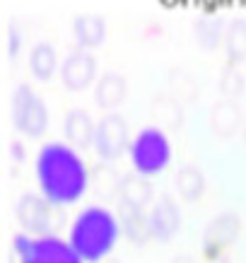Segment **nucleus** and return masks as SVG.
Listing matches in <instances>:
<instances>
[{
	"label": "nucleus",
	"mask_w": 246,
	"mask_h": 263,
	"mask_svg": "<svg viewBox=\"0 0 246 263\" xmlns=\"http://www.w3.org/2000/svg\"><path fill=\"white\" fill-rule=\"evenodd\" d=\"M39 191L56 205L78 203L89 186V172L70 143H46L36 155Z\"/></svg>",
	"instance_id": "nucleus-1"
},
{
	"label": "nucleus",
	"mask_w": 246,
	"mask_h": 263,
	"mask_svg": "<svg viewBox=\"0 0 246 263\" xmlns=\"http://www.w3.org/2000/svg\"><path fill=\"white\" fill-rule=\"evenodd\" d=\"M121 237L119 215L104 205H87L70 224L68 241L85 263H102Z\"/></svg>",
	"instance_id": "nucleus-2"
},
{
	"label": "nucleus",
	"mask_w": 246,
	"mask_h": 263,
	"mask_svg": "<svg viewBox=\"0 0 246 263\" xmlns=\"http://www.w3.org/2000/svg\"><path fill=\"white\" fill-rule=\"evenodd\" d=\"M128 160L138 174L155 176L164 172L172 160V143H169L164 128L145 126L140 128L128 147Z\"/></svg>",
	"instance_id": "nucleus-3"
},
{
	"label": "nucleus",
	"mask_w": 246,
	"mask_h": 263,
	"mask_svg": "<svg viewBox=\"0 0 246 263\" xmlns=\"http://www.w3.org/2000/svg\"><path fill=\"white\" fill-rule=\"evenodd\" d=\"M61 208L63 205H56L44 193L39 196V193L27 191L17 200L15 217L24 232H29L34 237H46V234H56L61 230V224L65 222Z\"/></svg>",
	"instance_id": "nucleus-4"
},
{
	"label": "nucleus",
	"mask_w": 246,
	"mask_h": 263,
	"mask_svg": "<svg viewBox=\"0 0 246 263\" xmlns=\"http://www.w3.org/2000/svg\"><path fill=\"white\" fill-rule=\"evenodd\" d=\"M12 249L20 256V263H85L70 241L58 239L56 234L34 237L29 232L15 234Z\"/></svg>",
	"instance_id": "nucleus-5"
},
{
	"label": "nucleus",
	"mask_w": 246,
	"mask_h": 263,
	"mask_svg": "<svg viewBox=\"0 0 246 263\" xmlns=\"http://www.w3.org/2000/svg\"><path fill=\"white\" fill-rule=\"evenodd\" d=\"M12 126L27 138H39L48 128V106L27 82L12 92Z\"/></svg>",
	"instance_id": "nucleus-6"
},
{
	"label": "nucleus",
	"mask_w": 246,
	"mask_h": 263,
	"mask_svg": "<svg viewBox=\"0 0 246 263\" xmlns=\"http://www.w3.org/2000/svg\"><path fill=\"white\" fill-rule=\"evenodd\" d=\"M130 133H128V123L126 119L116 111H106L102 119L97 121V130H94V147L99 160L102 162H116L123 155H128L130 147Z\"/></svg>",
	"instance_id": "nucleus-7"
},
{
	"label": "nucleus",
	"mask_w": 246,
	"mask_h": 263,
	"mask_svg": "<svg viewBox=\"0 0 246 263\" xmlns=\"http://www.w3.org/2000/svg\"><path fill=\"white\" fill-rule=\"evenodd\" d=\"M239 232H241V222L237 213H222L215 217L203 232V254L207 261L220 258L237 241Z\"/></svg>",
	"instance_id": "nucleus-8"
},
{
	"label": "nucleus",
	"mask_w": 246,
	"mask_h": 263,
	"mask_svg": "<svg viewBox=\"0 0 246 263\" xmlns=\"http://www.w3.org/2000/svg\"><path fill=\"white\" fill-rule=\"evenodd\" d=\"M97 78V58L89 48L75 46L61 63V82L72 92L89 87Z\"/></svg>",
	"instance_id": "nucleus-9"
},
{
	"label": "nucleus",
	"mask_w": 246,
	"mask_h": 263,
	"mask_svg": "<svg viewBox=\"0 0 246 263\" xmlns=\"http://www.w3.org/2000/svg\"><path fill=\"white\" fill-rule=\"evenodd\" d=\"M147 217H150L152 239L157 241H169L181 227V213H179V205L172 196H159L155 200V205L150 208Z\"/></svg>",
	"instance_id": "nucleus-10"
},
{
	"label": "nucleus",
	"mask_w": 246,
	"mask_h": 263,
	"mask_svg": "<svg viewBox=\"0 0 246 263\" xmlns=\"http://www.w3.org/2000/svg\"><path fill=\"white\" fill-rule=\"evenodd\" d=\"M94 130H97V123L92 121V116L85 109H70V111L65 114L63 133H65V140L75 150L92 147L94 145Z\"/></svg>",
	"instance_id": "nucleus-11"
},
{
	"label": "nucleus",
	"mask_w": 246,
	"mask_h": 263,
	"mask_svg": "<svg viewBox=\"0 0 246 263\" xmlns=\"http://www.w3.org/2000/svg\"><path fill=\"white\" fill-rule=\"evenodd\" d=\"M119 222H121V234L130 244H145V241L152 239L150 217L145 213V208L130 205V203H119Z\"/></svg>",
	"instance_id": "nucleus-12"
},
{
	"label": "nucleus",
	"mask_w": 246,
	"mask_h": 263,
	"mask_svg": "<svg viewBox=\"0 0 246 263\" xmlns=\"http://www.w3.org/2000/svg\"><path fill=\"white\" fill-rule=\"evenodd\" d=\"M126 92H128L126 78H123L121 72L106 70V72H102V78L97 80L94 102H97V106H102L104 111H111V109H116V106L126 99Z\"/></svg>",
	"instance_id": "nucleus-13"
},
{
	"label": "nucleus",
	"mask_w": 246,
	"mask_h": 263,
	"mask_svg": "<svg viewBox=\"0 0 246 263\" xmlns=\"http://www.w3.org/2000/svg\"><path fill=\"white\" fill-rule=\"evenodd\" d=\"M72 34H75V44L80 48H99L106 39V22L102 15H78L72 20Z\"/></svg>",
	"instance_id": "nucleus-14"
},
{
	"label": "nucleus",
	"mask_w": 246,
	"mask_h": 263,
	"mask_svg": "<svg viewBox=\"0 0 246 263\" xmlns=\"http://www.w3.org/2000/svg\"><path fill=\"white\" fill-rule=\"evenodd\" d=\"M241 126V109L234 99H220L210 111V128L215 130V136L230 138L237 133V128Z\"/></svg>",
	"instance_id": "nucleus-15"
},
{
	"label": "nucleus",
	"mask_w": 246,
	"mask_h": 263,
	"mask_svg": "<svg viewBox=\"0 0 246 263\" xmlns=\"http://www.w3.org/2000/svg\"><path fill=\"white\" fill-rule=\"evenodd\" d=\"M155 198V189H152L150 179L145 174H123L119 186V203H130V205L145 208Z\"/></svg>",
	"instance_id": "nucleus-16"
},
{
	"label": "nucleus",
	"mask_w": 246,
	"mask_h": 263,
	"mask_svg": "<svg viewBox=\"0 0 246 263\" xmlns=\"http://www.w3.org/2000/svg\"><path fill=\"white\" fill-rule=\"evenodd\" d=\"M58 68V53L56 48L51 46L48 41H39L34 44L29 51V70L39 82H46L53 78V72Z\"/></svg>",
	"instance_id": "nucleus-17"
},
{
	"label": "nucleus",
	"mask_w": 246,
	"mask_h": 263,
	"mask_svg": "<svg viewBox=\"0 0 246 263\" xmlns=\"http://www.w3.org/2000/svg\"><path fill=\"white\" fill-rule=\"evenodd\" d=\"M174 183H176V191L181 196L183 200H198L203 196V189H205V176L200 172V167L196 164H181L179 172L174 176Z\"/></svg>",
	"instance_id": "nucleus-18"
},
{
	"label": "nucleus",
	"mask_w": 246,
	"mask_h": 263,
	"mask_svg": "<svg viewBox=\"0 0 246 263\" xmlns=\"http://www.w3.org/2000/svg\"><path fill=\"white\" fill-rule=\"evenodd\" d=\"M152 116L157 119L159 128H179L183 119V109L174 95H157L152 99Z\"/></svg>",
	"instance_id": "nucleus-19"
},
{
	"label": "nucleus",
	"mask_w": 246,
	"mask_h": 263,
	"mask_svg": "<svg viewBox=\"0 0 246 263\" xmlns=\"http://www.w3.org/2000/svg\"><path fill=\"white\" fill-rule=\"evenodd\" d=\"M196 39L203 48H217L220 44H224V32H227V24L220 20L217 15H203L196 22Z\"/></svg>",
	"instance_id": "nucleus-20"
},
{
	"label": "nucleus",
	"mask_w": 246,
	"mask_h": 263,
	"mask_svg": "<svg viewBox=\"0 0 246 263\" xmlns=\"http://www.w3.org/2000/svg\"><path fill=\"white\" fill-rule=\"evenodd\" d=\"M224 48H227L230 63H241V61H246V20L244 17H234L232 22H227Z\"/></svg>",
	"instance_id": "nucleus-21"
},
{
	"label": "nucleus",
	"mask_w": 246,
	"mask_h": 263,
	"mask_svg": "<svg viewBox=\"0 0 246 263\" xmlns=\"http://www.w3.org/2000/svg\"><path fill=\"white\" fill-rule=\"evenodd\" d=\"M121 176L123 174H116L111 162H102L94 169V191L102 198H116L119 196V186H121Z\"/></svg>",
	"instance_id": "nucleus-22"
},
{
	"label": "nucleus",
	"mask_w": 246,
	"mask_h": 263,
	"mask_svg": "<svg viewBox=\"0 0 246 263\" xmlns=\"http://www.w3.org/2000/svg\"><path fill=\"white\" fill-rule=\"evenodd\" d=\"M220 89L227 99H237L244 89V75L237 68V63H227L222 68V75H220Z\"/></svg>",
	"instance_id": "nucleus-23"
},
{
	"label": "nucleus",
	"mask_w": 246,
	"mask_h": 263,
	"mask_svg": "<svg viewBox=\"0 0 246 263\" xmlns=\"http://www.w3.org/2000/svg\"><path fill=\"white\" fill-rule=\"evenodd\" d=\"M169 82H172V95L176 97V99H193L196 97V80L191 78L186 70H172V75H169Z\"/></svg>",
	"instance_id": "nucleus-24"
},
{
	"label": "nucleus",
	"mask_w": 246,
	"mask_h": 263,
	"mask_svg": "<svg viewBox=\"0 0 246 263\" xmlns=\"http://www.w3.org/2000/svg\"><path fill=\"white\" fill-rule=\"evenodd\" d=\"M8 53L10 58H17V53H20V48H22V32H20V27H17V22H10L8 27Z\"/></svg>",
	"instance_id": "nucleus-25"
},
{
	"label": "nucleus",
	"mask_w": 246,
	"mask_h": 263,
	"mask_svg": "<svg viewBox=\"0 0 246 263\" xmlns=\"http://www.w3.org/2000/svg\"><path fill=\"white\" fill-rule=\"evenodd\" d=\"M10 150H12V160L24 162V145L20 143V140H12V143H10Z\"/></svg>",
	"instance_id": "nucleus-26"
},
{
	"label": "nucleus",
	"mask_w": 246,
	"mask_h": 263,
	"mask_svg": "<svg viewBox=\"0 0 246 263\" xmlns=\"http://www.w3.org/2000/svg\"><path fill=\"white\" fill-rule=\"evenodd\" d=\"M172 263H193V261H191L188 256H179V258H174Z\"/></svg>",
	"instance_id": "nucleus-27"
},
{
	"label": "nucleus",
	"mask_w": 246,
	"mask_h": 263,
	"mask_svg": "<svg viewBox=\"0 0 246 263\" xmlns=\"http://www.w3.org/2000/svg\"><path fill=\"white\" fill-rule=\"evenodd\" d=\"M102 263H121V261H116V258H104Z\"/></svg>",
	"instance_id": "nucleus-28"
},
{
	"label": "nucleus",
	"mask_w": 246,
	"mask_h": 263,
	"mask_svg": "<svg viewBox=\"0 0 246 263\" xmlns=\"http://www.w3.org/2000/svg\"><path fill=\"white\" fill-rule=\"evenodd\" d=\"M244 143H246V121H244Z\"/></svg>",
	"instance_id": "nucleus-29"
}]
</instances>
